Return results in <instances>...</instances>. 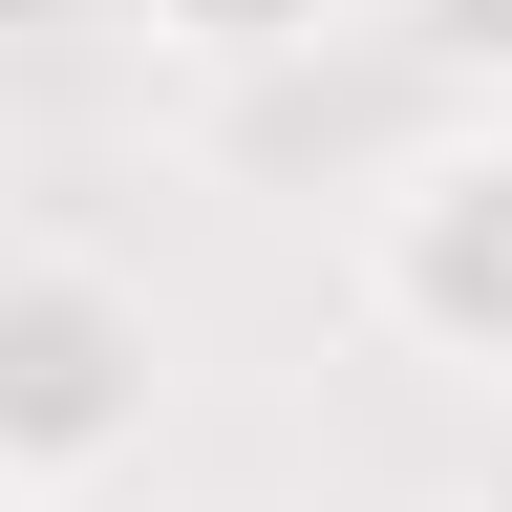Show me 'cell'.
Masks as SVG:
<instances>
[{"label":"cell","mask_w":512,"mask_h":512,"mask_svg":"<svg viewBox=\"0 0 512 512\" xmlns=\"http://www.w3.org/2000/svg\"><path fill=\"white\" fill-rule=\"evenodd\" d=\"M128 22H150L192 86H278V64H320V43L363 22V0H128Z\"/></svg>","instance_id":"cell-3"},{"label":"cell","mask_w":512,"mask_h":512,"mask_svg":"<svg viewBox=\"0 0 512 512\" xmlns=\"http://www.w3.org/2000/svg\"><path fill=\"white\" fill-rule=\"evenodd\" d=\"M342 299L384 320L406 363L448 384H512V128H406V150L363 171V214H342Z\"/></svg>","instance_id":"cell-2"},{"label":"cell","mask_w":512,"mask_h":512,"mask_svg":"<svg viewBox=\"0 0 512 512\" xmlns=\"http://www.w3.org/2000/svg\"><path fill=\"white\" fill-rule=\"evenodd\" d=\"M363 22L406 43V64H427L470 128H512V0H363Z\"/></svg>","instance_id":"cell-4"},{"label":"cell","mask_w":512,"mask_h":512,"mask_svg":"<svg viewBox=\"0 0 512 512\" xmlns=\"http://www.w3.org/2000/svg\"><path fill=\"white\" fill-rule=\"evenodd\" d=\"M43 22H86V0H0V43H43Z\"/></svg>","instance_id":"cell-5"},{"label":"cell","mask_w":512,"mask_h":512,"mask_svg":"<svg viewBox=\"0 0 512 512\" xmlns=\"http://www.w3.org/2000/svg\"><path fill=\"white\" fill-rule=\"evenodd\" d=\"M171 406V320L107 256H0V512H86Z\"/></svg>","instance_id":"cell-1"}]
</instances>
